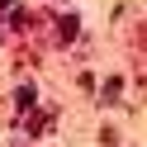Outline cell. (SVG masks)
I'll return each mask as SVG.
<instances>
[{"label": "cell", "instance_id": "cell-2", "mask_svg": "<svg viewBox=\"0 0 147 147\" xmlns=\"http://www.w3.org/2000/svg\"><path fill=\"white\" fill-rule=\"evenodd\" d=\"M14 105H19V114H29V109H33V86H19V90H14Z\"/></svg>", "mask_w": 147, "mask_h": 147}, {"label": "cell", "instance_id": "cell-1", "mask_svg": "<svg viewBox=\"0 0 147 147\" xmlns=\"http://www.w3.org/2000/svg\"><path fill=\"white\" fill-rule=\"evenodd\" d=\"M76 33H81V24L71 19V14H62V19L52 24V38H57V48H67V43H76Z\"/></svg>", "mask_w": 147, "mask_h": 147}, {"label": "cell", "instance_id": "cell-3", "mask_svg": "<svg viewBox=\"0 0 147 147\" xmlns=\"http://www.w3.org/2000/svg\"><path fill=\"white\" fill-rule=\"evenodd\" d=\"M119 90H123V81H119V76H109V81H105V105H114V100H119Z\"/></svg>", "mask_w": 147, "mask_h": 147}, {"label": "cell", "instance_id": "cell-4", "mask_svg": "<svg viewBox=\"0 0 147 147\" xmlns=\"http://www.w3.org/2000/svg\"><path fill=\"white\" fill-rule=\"evenodd\" d=\"M0 10H10V0H0Z\"/></svg>", "mask_w": 147, "mask_h": 147}]
</instances>
